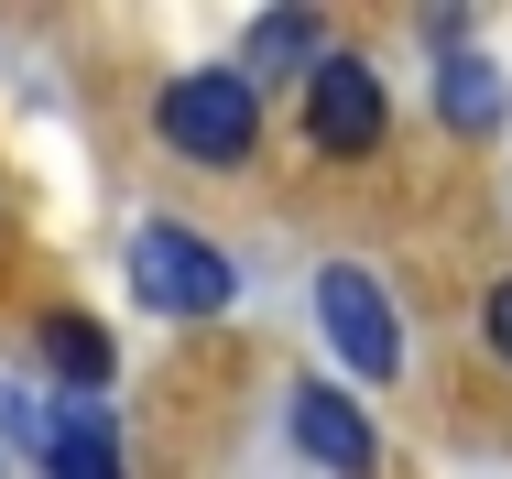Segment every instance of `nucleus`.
Instances as JSON below:
<instances>
[{
  "label": "nucleus",
  "mask_w": 512,
  "mask_h": 479,
  "mask_svg": "<svg viewBox=\"0 0 512 479\" xmlns=\"http://www.w3.org/2000/svg\"><path fill=\"white\" fill-rule=\"evenodd\" d=\"M44 360H55V382L77 392V403H99L109 371H120V349H109L99 316H44Z\"/></svg>",
  "instance_id": "nucleus-9"
},
{
  "label": "nucleus",
  "mask_w": 512,
  "mask_h": 479,
  "mask_svg": "<svg viewBox=\"0 0 512 479\" xmlns=\"http://www.w3.org/2000/svg\"><path fill=\"white\" fill-rule=\"evenodd\" d=\"M284 425H295V458H316L327 479H371V469H382V436H371V414H360L338 382H295Z\"/></svg>",
  "instance_id": "nucleus-5"
},
{
  "label": "nucleus",
  "mask_w": 512,
  "mask_h": 479,
  "mask_svg": "<svg viewBox=\"0 0 512 479\" xmlns=\"http://www.w3.org/2000/svg\"><path fill=\"white\" fill-rule=\"evenodd\" d=\"M316 327H327V349H338L349 382H393L404 371V316H393V294L371 284L360 262H327L316 273Z\"/></svg>",
  "instance_id": "nucleus-3"
},
{
  "label": "nucleus",
  "mask_w": 512,
  "mask_h": 479,
  "mask_svg": "<svg viewBox=\"0 0 512 479\" xmlns=\"http://www.w3.org/2000/svg\"><path fill=\"white\" fill-rule=\"evenodd\" d=\"M327 55H338V44L316 33L306 0H295V11H262V22L240 33V77H251V88H295V98H306V77L327 66Z\"/></svg>",
  "instance_id": "nucleus-6"
},
{
  "label": "nucleus",
  "mask_w": 512,
  "mask_h": 479,
  "mask_svg": "<svg viewBox=\"0 0 512 479\" xmlns=\"http://www.w3.org/2000/svg\"><path fill=\"white\" fill-rule=\"evenodd\" d=\"M382 131H393L382 66H371V55H327V66L306 77V142L338 153V164H360V153H382Z\"/></svg>",
  "instance_id": "nucleus-4"
},
{
  "label": "nucleus",
  "mask_w": 512,
  "mask_h": 479,
  "mask_svg": "<svg viewBox=\"0 0 512 479\" xmlns=\"http://www.w3.org/2000/svg\"><path fill=\"white\" fill-rule=\"evenodd\" d=\"M153 131L186 153V164H251V142H262V88L240 77V66H186L175 88L153 98Z\"/></svg>",
  "instance_id": "nucleus-1"
},
{
  "label": "nucleus",
  "mask_w": 512,
  "mask_h": 479,
  "mask_svg": "<svg viewBox=\"0 0 512 479\" xmlns=\"http://www.w3.org/2000/svg\"><path fill=\"white\" fill-rule=\"evenodd\" d=\"M436 120H447L458 142H480V131H502V66L458 44V55L436 66Z\"/></svg>",
  "instance_id": "nucleus-8"
},
{
  "label": "nucleus",
  "mask_w": 512,
  "mask_h": 479,
  "mask_svg": "<svg viewBox=\"0 0 512 479\" xmlns=\"http://www.w3.org/2000/svg\"><path fill=\"white\" fill-rule=\"evenodd\" d=\"M33 436H44V414H22V403L0 392V447H33Z\"/></svg>",
  "instance_id": "nucleus-11"
},
{
  "label": "nucleus",
  "mask_w": 512,
  "mask_h": 479,
  "mask_svg": "<svg viewBox=\"0 0 512 479\" xmlns=\"http://www.w3.org/2000/svg\"><path fill=\"white\" fill-rule=\"evenodd\" d=\"M480 338H491V360L512 371V273H502L491 294H480Z\"/></svg>",
  "instance_id": "nucleus-10"
},
{
  "label": "nucleus",
  "mask_w": 512,
  "mask_h": 479,
  "mask_svg": "<svg viewBox=\"0 0 512 479\" xmlns=\"http://www.w3.org/2000/svg\"><path fill=\"white\" fill-rule=\"evenodd\" d=\"M33 458H44V479H131V469H120V425H109V403H77V392L44 414Z\"/></svg>",
  "instance_id": "nucleus-7"
},
{
  "label": "nucleus",
  "mask_w": 512,
  "mask_h": 479,
  "mask_svg": "<svg viewBox=\"0 0 512 479\" xmlns=\"http://www.w3.org/2000/svg\"><path fill=\"white\" fill-rule=\"evenodd\" d=\"M131 294H142L153 316L197 327V316H218V305L240 294V262H229L207 229H186V218H142V229H131Z\"/></svg>",
  "instance_id": "nucleus-2"
}]
</instances>
